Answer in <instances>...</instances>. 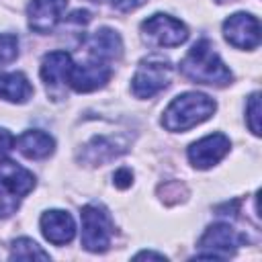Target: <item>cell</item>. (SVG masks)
<instances>
[{"instance_id":"cell-20","label":"cell","mask_w":262,"mask_h":262,"mask_svg":"<svg viewBox=\"0 0 262 262\" xmlns=\"http://www.w3.org/2000/svg\"><path fill=\"white\" fill-rule=\"evenodd\" d=\"M18 55V39L10 33H0V63H8Z\"/></svg>"},{"instance_id":"cell-15","label":"cell","mask_w":262,"mask_h":262,"mask_svg":"<svg viewBox=\"0 0 262 262\" xmlns=\"http://www.w3.org/2000/svg\"><path fill=\"white\" fill-rule=\"evenodd\" d=\"M33 96V86L23 72L0 74V98L8 102H27Z\"/></svg>"},{"instance_id":"cell-5","label":"cell","mask_w":262,"mask_h":262,"mask_svg":"<svg viewBox=\"0 0 262 262\" xmlns=\"http://www.w3.org/2000/svg\"><path fill=\"white\" fill-rule=\"evenodd\" d=\"M246 242H248V237L242 231H237L235 227H231L229 223H213L207 227V231L199 239V248L209 250V252H201L196 256L199 258H213V260L229 258Z\"/></svg>"},{"instance_id":"cell-3","label":"cell","mask_w":262,"mask_h":262,"mask_svg":"<svg viewBox=\"0 0 262 262\" xmlns=\"http://www.w3.org/2000/svg\"><path fill=\"white\" fill-rule=\"evenodd\" d=\"M172 80V63L160 55H149L139 61L133 78L131 90L137 98H151L164 90Z\"/></svg>"},{"instance_id":"cell-19","label":"cell","mask_w":262,"mask_h":262,"mask_svg":"<svg viewBox=\"0 0 262 262\" xmlns=\"http://www.w3.org/2000/svg\"><path fill=\"white\" fill-rule=\"evenodd\" d=\"M246 121L254 135H260V94L254 92L246 104Z\"/></svg>"},{"instance_id":"cell-21","label":"cell","mask_w":262,"mask_h":262,"mask_svg":"<svg viewBox=\"0 0 262 262\" xmlns=\"http://www.w3.org/2000/svg\"><path fill=\"white\" fill-rule=\"evenodd\" d=\"M92 2H100V4H111L113 8L121 10V12H129V10H135L139 8L141 4H145V0H92Z\"/></svg>"},{"instance_id":"cell-18","label":"cell","mask_w":262,"mask_h":262,"mask_svg":"<svg viewBox=\"0 0 262 262\" xmlns=\"http://www.w3.org/2000/svg\"><path fill=\"white\" fill-rule=\"evenodd\" d=\"M18 205H20V196L0 178V217H8L16 213Z\"/></svg>"},{"instance_id":"cell-16","label":"cell","mask_w":262,"mask_h":262,"mask_svg":"<svg viewBox=\"0 0 262 262\" xmlns=\"http://www.w3.org/2000/svg\"><path fill=\"white\" fill-rule=\"evenodd\" d=\"M0 178L18 194L25 196L35 188V176L12 160H0Z\"/></svg>"},{"instance_id":"cell-9","label":"cell","mask_w":262,"mask_h":262,"mask_svg":"<svg viewBox=\"0 0 262 262\" xmlns=\"http://www.w3.org/2000/svg\"><path fill=\"white\" fill-rule=\"evenodd\" d=\"M74 61L68 51H49L41 59V80L47 86V92H57L63 90L66 84H70V74H72Z\"/></svg>"},{"instance_id":"cell-14","label":"cell","mask_w":262,"mask_h":262,"mask_svg":"<svg viewBox=\"0 0 262 262\" xmlns=\"http://www.w3.org/2000/svg\"><path fill=\"white\" fill-rule=\"evenodd\" d=\"M16 147L25 158L31 160H43L47 156L53 154L55 149V141L49 133L39 131V129H29L25 131L18 139H16Z\"/></svg>"},{"instance_id":"cell-6","label":"cell","mask_w":262,"mask_h":262,"mask_svg":"<svg viewBox=\"0 0 262 262\" xmlns=\"http://www.w3.org/2000/svg\"><path fill=\"white\" fill-rule=\"evenodd\" d=\"M141 35L147 43L158 47H178L188 39V29L178 18L156 12L141 23Z\"/></svg>"},{"instance_id":"cell-11","label":"cell","mask_w":262,"mask_h":262,"mask_svg":"<svg viewBox=\"0 0 262 262\" xmlns=\"http://www.w3.org/2000/svg\"><path fill=\"white\" fill-rule=\"evenodd\" d=\"M68 0H31L27 6L29 27L35 33H51L66 12Z\"/></svg>"},{"instance_id":"cell-17","label":"cell","mask_w":262,"mask_h":262,"mask_svg":"<svg viewBox=\"0 0 262 262\" xmlns=\"http://www.w3.org/2000/svg\"><path fill=\"white\" fill-rule=\"evenodd\" d=\"M10 258L14 260H49V254L45 250H41V246L37 242H33L31 237H18L12 242L10 248Z\"/></svg>"},{"instance_id":"cell-23","label":"cell","mask_w":262,"mask_h":262,"mask_svg":"<svg viewBox=\"0 0 262 262\" xmlns=\"http://www.w3.org/2000/svg\"><path fill=\"white\" fill-rule=\"evenodd\" d=\"M113 180H115V186H119V188H127V186H131L133 172H131L129 168H119V170L115 172Z\"/></svg>"},{"instance_id":"cell-1","label":"cell","mask_w":262,"mask_h":262,"mask_svg":"<svg viewBox=\"0 0 262 262\" xmlns=\"http://www.w3.org/2000/svg\"><path fill=\"white\" fill-rule=\"evenodd\" d=\"M180 72L196 84L211 86H225L233 78L209 39H201L188 49L180 61Z\"/></svg>"},{"instance_id":"cell-24","label":"cell","mask_w":262,"mask_h":262,"mask_svg":"<svg viewBox=\"0 0 262 262\" xmlns=\"http://www.w3.org/2000/svg\"><path fill=\"white\" fill-rule=\"evenodd\" d=\"M135 258H137V260H139V258H158V260H166L164 254H156V252H139Z\"/></svg>"},{"instance_id":"cell-2","label":"cell","mask_w":262,"mask_h":262,"mask_svg":"<svg viewBox=\"0 0 262 262\" xmlns=\"http://www.w3.org/2000/svg\"><path fill=\"white\" fill-rule=\"evenodd\" d=\"M217 104L211 96L203 92H184L178 94L164 111L162 125L168 131H188L194 125H201L215 113Z\"/></svg>"},{"instance_id":"cell-25","label":"cell","mask_w":262,"mask_h":262,"mask_svg":"<svg viewBox=\"0 0 262 262\" xmlns=\"http://www.w3.org/2000/svg\"><path fill=\"white\" fill-rule=\"evenodd\" d=\"M219 2H223V0H219Z\"/></svg>"},{"instance_id":"cell-12","label":"cell","mask_w":262,"mask_h":262,"mask_svg":"<svg viewBox=\"0 0 262 262\" xmlns=\"http://www.w3.org/2000/svg\"><path fill=\"white\" fill-rule=\"evenodd\" d=\"M41 233L53 246H66L76 235V223L68 211L49 209L41 215Z\"/></svg>"},{"instance_id":"cell-10","label":"cell","mask_w":262,"mask_h":262,"mask_svg":"<svg viewBox=\"0 0 262 262\" xmlns=\"http://www.w3.org/2000/svg\"><path fill=\"white\" fill-rule=\"evenodd\" d=\"M111 66H106V61H98V59H88L84 63H74L72 74H70V86L76 92H92L102 88L108 78H111Z\"/></svg>"},{"instance_id":"cell-22","label":"cell","mask_w":262,"mask_h":262,"mask_svg":"<svg viewBox=\"0 0 262 262\" xmlns=\"http://www.w3.org/2000/svg\"><path fill=\"white\" fill-rule=\"evenodd\" d=\"M14 143H16L14 135H12L8 129H2V127H0V160L14 147Z\"/></svg>"},{"instance_id":"cell-13","label":"cell","mask_w":262,"mask_h":262,"mask_svg":"<svg viewBox=\"0 0 262 262\" xmlns=\"http://www.w3.org/2000/svg\"><path fill=\"white\" fill-rule=\"evenodd\" d=\"M86 47H88L90 57L98 59V61H113V59H119L123 53V41H121L119 33L113 29H106V27L94 31L88 37Z\"/></svg>"},{"instance_id":"cell-7","label":"cell","mask_w":262,"mask_h":262,"mask_svg":"<svg viewBox=\"0 0 262 262\" xmlns=\"http://www.w3.org/2000/svg\"><path fill=\"white\" fill-rule=\"evenodd\" d=\"M223 37L237 49H256L260 45V23L254 14L235 12L223 23Z\"/></svg>"},{"instance_id":"cell-4","label":"cell","mask_w":262,"mask_h":262,"mask_svg":"<svg viewBox=\"0 0 262 262\" xmlns=\"http://www.w3.org/2000/svg\"><path fill=\"white\" fill-rule=\"evenodd\" d=\"M82 219V246L88 252H104L111 246L115 231L113 219L100 205H86L80 211Z\"/></svg>"},{"instance_id":"cell-8","label":"cell","mask_w":262,"mask_h":262,"mask_svg":"<svg viewBox=\"0 0 262 262\" xmlns=\"http://www.w3.org/2000/svg\"><path fill=\"white\" fill-rule=\"evenodd\" d=\"M231 143H229V137L223 135V133H211V135H205L203 139L194 141L190 147H188V160L194 168L199 170H207L211 166H215L217 162H221L225 158V154L229 151Z\"/></svg>"}]
</instances>
